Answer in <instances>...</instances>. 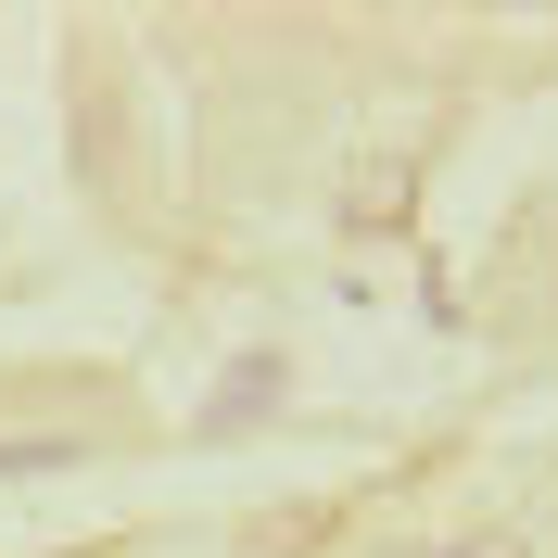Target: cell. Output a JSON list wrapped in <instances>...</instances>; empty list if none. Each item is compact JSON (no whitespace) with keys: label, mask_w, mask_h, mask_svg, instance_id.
Listing matches in <instances>:
<instances>
[{"label":"cell","mask_w":558,"mask_h":558,"mask_svg":"<svg viewBox=\"0 0 558 558\" xmlns=\"http://www.w3.org/2000/svg\"><path fill=\"white\" fill-rule=\"evenodd\" d=\"M76 457H102V432H76V418H51V432H0V470H76Z\"/></svg>","instance_id":"obj_1"},{"label":"cell","mask_w":558,"mask_h":558,"mask_svg":"<svg viewBox=\"0 0 558 558\" xmlns=\"http://www.w3.org/2000/svg\"><path fill=\"white\" fill-rule=\"evenodd\" d=\"M445 558H533L521 533H470V546H445Z\"/></svg>","instance_id":"obj_2"}]
</instances>
